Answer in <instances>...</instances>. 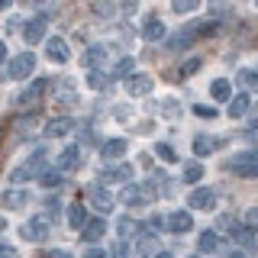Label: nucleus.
Wrapping results in <instances>:
<instances>
[{
    "label": "nucleus",
    "mask_w": 258,
    "mask_h": 258,
    "mask_svg": "<svg viewBox=\"0 0 258 258\" xmlns=\"http://www.w3.org/2000/svg\"><path fill=\"white\" fill-rule=\"evenodd\" d=\"M248 107H252V100H248V94H236V97L229 100V116H232V119L245 116V113H248Z\"/></svg>",
    "instance_id": "21"
},
{
    "label": "nucleus",
    "mask_w": 258,
    "mask_h": 258,
    "mask_svg": "<svg viewBox=\"0 0 258 258\" xmlns=\"http://www.w3.org/2000/svg\"><path fill=\"white\" fill-rule=\"evenodd\" d=\"M103 58H107V45H91L84 52V64H87V68H97Z\"/></svg>",
    "instance_id": "24"
},
{
    "label": "nucleus",
    "mask_w": 258,
    "mask_h": 258,
    "mask_svg": "<svg viewBox=\"0 0 258 258\" xmlns=\"http://www.w3.org/2000/svg\"><path fill=\"white\" fill-rule=\"evenodd\" d=\"M68 223L75 226V229H81V232H84V226L91 223V220H87V210L81 207V204H75V207H71V213H68Z\"/></svg>",
    "instance_id": "26"
},
{
    "label": "nucleus",
    "mask_w": 258,
    "mask_h": 258,
    "mask_svg": "<svg viewBox=\"0 0 258 258\" xmlns=\"http://www.w3.org/2000/svg\"><path fill=\"white\" fill-rule=\"evenodd\" d=\"M48 232H52V223H48V216H32V220L23 223V229H20V236L26 239V242H45L48 239Z\"/></svg>",
    "instance_id": "2"
},
{
    "label": "nucleus",
    "mask_w": 258,
    "mask_h": 258,
    "mask_svg": "<svg viewBox=\"0 0 258 258\" xmlns=\"http://www.w3.org/2000/svg\"><path fill=\"white\" fill-rule=\"evenodd\" d=\"M81 258H110V255L103 252V248H87V252L81 255Z\"/></svg>",
    "instance_id": "44"
},
{
    "label": "nucleus",
    "mask_w": 258,
    "mask_h": 258,
    "mask_svg": "<svg viewBox=\"0 0 258 258\" xmlns=\"http://www.w3.org/2000/svg\"><path fill=\"white\" fill-rule=\"evenodd\" d=\"M194 71H200V58H190V61H184V64H181V78L194 75Z\"/></svg>",
    "instance_id": "38"
},
{
    "label": "nucleus",
    "mask_w": 258,
    "mask_h": 258,
    "mask_svg": "<svg viewBox=\"0 0 258 258\" xmlns=\"http://www.w3.org/2000/svg\"><path fill=\"white\" fill-rule=\"evenodd\" d=\"M55 94H58V100H61V103H78V87L71 84L68 78H64L61 84H58V91H55Z\"/></svg>",
    "instance_id": "25"
},
{
    "label": "nucleus",
    "mask_w": 258,
    "mask_h": 258,
    "mask_svg": "<svg viewBox=\"0 0 258 258\" xmlns=\"http://www.w3.org/2000/svg\"><path fill=\"white\" fill-rule=\"evenodd\" d=\"M133 229H136V223L129 220V216H123V220H119V232H123V236H133Z\"/></svg>",
    "instance_id": "41"
},
{
    "label": "nucleus",
    "mask_w": 258,
    "mask_h": 258,
    "mask_svg": "<svg viewBox=\"0 0 258 258\" xmlns=\"http://www.w3.org/2000/svg\"><path fill=\"white\" fill-rule=\"evenodd\" d=\"M45 55H48L55 64H64V61L71 58V55H68V42H64L61 36H52V39L45 42Z\"/></svg>",
    "instance_id": "8"
},
{
    "label": "nucleus",
    "mask_w": 258,
    "mask_h": 258,
    "mask_svg": "<svg viewBox=\"0 0 258 258\" xmlns=\"http://www.w3.org/2000/svg\"><path fill=\"white\" fill-rule=\"evenodd\" d=\"M232 236H236L245 248H252V245H255V236H252V229H248V226H236V229H232Z\"/></svg>",
    "instance_id": "31"
},
{
    "label": "nucleus",
    "mask_w": 258,
    "mask_h": 258,
    "mask_svg": "<svg viewBox=\"0 0 258 258\" xmlns=\"http://www.w3.org/2000/svg\"><path fill=\"white\" fill-rule=\"evenodd\" d=\"M42 36H45V20H42V16H36V20H29L26 26H23V39H26V45H36Z\"/></svg>",
    "instance_id": "14"
},
{
    "label": "nucleus",
    "mask_w": 258,
    "mask_h": 258,
    "mask_svg": "<svg viewBox=\"0 0 258 258\" xmlns=\"http://www.w3.org/2000/svg\"><path fill=\"white\" fill-rule=\"evenodd\" d=\"M0 258H20V252H16L13 245H7V242H4V245H0Z\"/></svg>",
    "instance_id": "42"
},
{
    "label": "nucleus",
    "mask_w": 258,
    "mask_h": 258,
    "mask_svg": "<svg viewBox=\"0 0 258 258\" xmlns=\"http://www.w3.org/2000/svg\"><path fill=\"white\" fill-rule=\"evenodd\" d=\"M100 181H133V165H116V168H103Z\"/></svg>",
    "instance_id": "18"
},
{
    "label": "nucleus",
    "mask_w": 258,
    "mask_h": 258,
    "mask_svg": "<svg viewBox=\"0 0 258 258\" xmlns=\"http://www.w3.org/2000/svg\"><path fill=\"white\" fill-rule=\"evenodd\" d=\"M45 210L52 213V220H55V216L61 213V200H58V197H48V200H45Z\"/></svg>",
    "instance_id": "39"
},
{
    "label": "nucleus",
    "mask_w": 258,
    "mask_h": 258,
    "mask_svg": "<svg viewBox=\"0 0 258 258\" xmlns=\"http://www.w3.org/2000/svg\"><path fill=\"white\" fill-rule=\"evenodd\" d=\"M197 0H174V4H171V10L177 13V16H184V13H194V10H197Z\"/></svg>",
    "instance_id": "32"
},
{
    "label": "nucleus",
    "mask_w": 258,
    "mask_h": 258,
    "mask_svg": "<svg viewBox=\"0 0 258 258\" xmlns=\"http://www.w3.org/2000/svg\"><path fill=\"white\" fill-rule=\"evenodd\" d=\"M71 129H75V119H71V116H55V119H48V123H45V133L48 136H68Z\"/></svg>",
    "instance_id": "17"
},
{
    "label": "nucleus",
    "mask_w": 258,
    "mask_h": 258,
    "mask_svg": "<svg viewBox=\"0 0 258 258\" xmlns=\"http://www.w3.org/2000/svg\"><path fill=\"white\" fill-rule=\"evenodd\" d=\"M155 258H171V255H168V252H158V255H155Z\"/></svg>",
    "instance_id": "51"
},
{
    "label": "nucleus",
    "mask_w": 258,
    "mask_h": 258,
    "mask_svg": "<svg viewBox=\"0 0 258 258\" xmlns=\"http://www.w3.org/2000/svg\"><path fill=\"white\" fill-rule=\"evenodd\" d=\"M87 84H91V87H94V91H100V87H103V84H107V78H103V75H100V71H94V75H91V81H87Z\"/></svg>",
    "instance_id": "40"
},
{
    "label": "nucleus",
    "mask_w": 258,
    "mask_h": 258,
    "mask_svg": "<svg viewBox=\"0 0 258 258\" xmlns=\"http://www.w3.org/2000/svg\"><path fill=\"white\" fill-rule=\"evenodd\" d=\"M0 204L7 210H23V207H29V190H4Z\"/></svg>",
    "instance_id": "12"
},
{
    "label": "nucleus",
    "mask_w": 258,
    "mask_h": 258,
    "mask_svg": "<svg viewBox=\"0 0 258 258\" xmlns=\"http://www.w3.org/2000/svg\"><path fill=\"white\" fill-rule=\"evenodd\" d=\"M194 113H197V116H207V119H213V116H216V110H213V107H194Z\"/></svg>",
    "instance_id": "43"
},
{
    "label": "nucleus",
    "mask_w": 258,
    "mask_h": 258,
    "mask_svg": "<svg viewBox=\"0 0 258 258\" xmlns=\"http://www.w3.org/2000/svg\"><path fill=\"white\" fill-rule=\"evenodd\" d=\"M81 161H84V158H81V149H78V145H68V149L58 155V171H78Z\"/></svg>",
    "instance_id": "11"
},
{
    "label": "nucleus",
    "mask_w": 258,
    "mask_h": 258,
    "mask_svg": "<svg viewBox=\"0 0 258 258\" xmlns=\"http://www.w3.org/2000/svg\"><path fill=\"white\" fill-rule=\"evenodd\" d=\"M0 10H7V0H0Z\"/></svg>",
    "instance_id": "52"
},
{
    "label": "nucleus",
    "mask_w": 258,
    "mask_h": 258,
    "mask_svg": "<svg viewBox=\"0 0 258 258\" xmlns=\"http://www.w3.org/2000/svg\"><path fill=\"white\" fill-rule=\"evenodd\" d=\"M255 7H258V4H255Z\"/></svg>",
    "instance_id": "53"
},
{
    "label": "nucleus",
    "mask_w": 258,
    "mask_h": 258,
    "mask_svg": "<svg viewBox=\"0 0 258 258\" xmlns=\"http://www.w3.org/2000/svg\"><path fill=\"white\" fill-rule=\"evenodd\" d=\"M197 245H200V252H204V255H210V252H216V248H220V239H216V232H204V236H200L197 239Z\"/></svg>",
    "instance_id": "28"
},
{
    "label": "nucleus",
    "mask_w": 258,
    "mask_h": 258,
    "mask_svg": "<svg viewBox=\"0 0 258 258\" xmlns=\"http://www.w3.org/2000/svg\"><path fill=\"white\" fill-rule=\"evenodd\" d=\"M32 71H36V55H32V52H20V55H13L10 64H7V78H13V81L29 78Z\"/></svg>",
    "instance_id": "3"
},
{
    "label": "nucleus",
    "mask_w": 258,
    "mask_h": 258,
    "mask_svg": "<svg viewBox=\"0 0 258 258\" xmlns=\"http://www.w3.org/2000/svg\"><path fill=\"white\" fill-rule=\"evenodd\" d=\"M113 10H116V7L107 4V0H103V4L97 0V4H94V13H97V16H113Z\"/></svg>",
    "instance_id": "37"
},
{
    "label": "nucleus",
    "mask_w": 258,
    "mask_h": 258,
    "mask_svg": "<svg viewBox=\"0 0 258 258\" xmlns=\"http://www.w3.org/2000/svg\"><path fill=\"white\" fill-rule=\"evenodd\" d=\"M142 39H145V42H158V39H165V23H161L155 13L145 16V23H142Z\"/></svg>",
    "instance_id": "9"
},
{
    "label": "nucleus",
    "mask_w": 258,
    "mask_h": 258,
    "mask_svg": "<svg viewBox=\"0 0 258 258\" xmlns=\"http://www.w3.org/2000/svg\"><path fill=\"white\" fill-rule=\"evenodd\" d=\"M229 258H245V252H232V255H229Z\"/></svg>",
    "instance_id": "49"
},
{
    "label": "nucleus",
    "mask_w": 258,
    "mask_h": 258,
    "mask_svg": "<svg viewBox=\"0 0 258 258\" xmlns=\"http://www.w3.org/2000/svg\"><path fill=\"white\" fill-rule=\"evenodd\" d=\"M226 171L236 177H258V152H242L226 161Z\"/></svg>",
    "instance_id": "1"
},
{
    "label": "nucleus",
    "mask_w": 258,
    "mask_h": 258,
    "mask_svg": "<svg viewBox=\"0 0 258 258\" xmlns=\"http://www.w3.org/2000/svg\"><path fill=\"white\" fill-rule=\"evenodd\" d=\"M245 220H248V226H258V210H248Z\"/></svg>",
    "instance_id": "46"
},
{
    "label": "nucleus",
    "mask_w": 258,
    "mask_h": 258,
    "mask_svg": "<svg viewBox=\"0 0 258 258\" xmlns=\"http://www.w3.org/2000/svg\"><path fill=\"white\" fill-rule=\"evenodd\" d=\"M239 84L245 87V91H258V71L255 68H242L239 71Z\"/></svg>",
    "instance_id": "29"
},
{
    "label": "nucleus",
    "mask_w": 258,
    "mask_h": 258,
    "mask_svg": "<svg viewBox=\"0 0 258 258\" xmlns=\"http://www.w3.org/2000/svg\"><path fill=\"white\" fill-rule=\"evenodd\" d=\"M187 207H197V210H213L216 207V194L210 190V187H197L187 197Z\"/></svg>",
    "instance_id": "10"
},
{
    "label": "nucleus",
    "mask_w": 258,
    "mask_h": 258,
    "mask_svg": "<svg viewBox=\"0 0 258 258\" xmlns=\"http://www.w3.org/2000/svg\"><path fill=\"white\" fill-rule=\"evenodd\" d=\"M245 139H252V142H258V123L252 126V129H248V133H245Z\"/></svg>",
    "instance_id": "47"
},
{
    "label": "nucleus",
    "mask_w": 258,
    "mask_h": 258,
    "mask_svg": "<svg viewBox=\"0 0 258 258\" xmlns=\"http://www.w3.org/2000/svg\"><path fill=\"white\" fill-rule=\"evenodd\" d=\"M168 232H174V236H184V232L194 229V216L187 213V210H174V213H168Z\"/></svg>",
    "instance_id": "5"
},
{
    "label": "nucleus",
    "mask_w": 258,
    "mask_h": 258,
    "mask_svg": "<svg viewBox=\"0 0 258 258\" xmlns=\"http://www.w3.org/2000/svg\"><path fill=\"white\" fill-rule=\"evenodd\" d=\"M103 232H107V223H103V220H91V223L84 226L81 236H84L87 242H97V239H103Z\"/></svg>",
    "instance_id": "23"
},
{
    "label": "nucleus",
    "mask_w": 258,
    "mask_h": 258,
    "mask_svg": "<svg viewBox=\"0 0 258 258\" xmlns=\"http://www.w3.org/2000/svg\"><path fill=\"white\" fill-rule=\"evenodd\" d=\"M87 200H91V204L100 210V213H110V210H113V197L100 187V184H94V187L87 190Z\"/></svg>",
    "instance_id": "13"
},
{
    "label": "nucleus",
    "mask_w": 258,
    "mask_h": 258,
    "mask_svg": "<svg viewBox=\"0 0 258 258\" xmlns=\"http://www.w3.org/2000/svg\"><path fill=\"white\" fill-rule=\"evenodd\" d=\"M181 177L187 184H194V181H200V177H204V165H200V161H190V165H184V171H181Z\"/></svg>",
    "instance_id": "30"
},
{
    "label": "nucleus",
    "mask_w": 258,
    "mask_h": 258,
    "mask_svg": "<svg viewBox=\"0 0 258 258\" xmlns=\"http://www.w3.org/2000/svg\"><path fill=\"white\" fill-rule=\"evenodd\" d=\"M145 197H149V194H145V187H136V184H126L123 194H119V200H123L126 207H142Z\"/></svg>",
    "instance_id": "15"
},
{
    "label": "nucleus",
    "mask_w": 258,
    "mask_h": 258,
    "mask_svg": "<svg viewBox=\"0 0 258 258\" xmlns=\"http://www.w3.org/2000/svg\"><path fill=\"white\" fill-rule=\"evenodd\" d=\"M42 184L45 187H61V171H42Z\"/></svg>",
    "instance_id": "34"
},
{
    "label": "nucleus",
    "mask_w": 258,
    "mask_h": 258,
    "mask_svg": "<svg viewBox=\"0 0 258 258\" xmlns=\"http://www.w3.org/2000/svg\"><path fill=\"white\" fill-rule=\"evenodd\" d=\"M45 258H75V255H71L68 248H52V252H48Z\"/></svg>",
    "instance_id": "45"
},
{
    "label": "nucleus",
    "mask_w": 258,
    "mask_h": 258,
    "mask_svg": "<svg viewBox=\"0 0 258 258\" xmlns=\"http://www.w3.org/2000/svg\"><path fill=\"white\" fill-rule=\"evenodd\" d=\"M155 155H158L161 161H177V152H174L168 142H158V145H155Z\"/></svg>",
    "instance_id": "33"
},
{
    "label": "nucleus",
    "mask_w": 258,
    "mask_h": 258,
    "mask_svg": "<svg viewBox=\"0 0 258 258\" xmlns=\"http://www.w3.org/2000/svg\"><path fill=\"white\" fill-rule=\"evenodd\" d=\"M152 87H155V78H149V75L126 78V94L129 97H145V94H152Z\"/></svg>",
    "instance_id": "6"
},
{
    "label": "nucleus",
    "mask_w": 258,
    "mask_h": 258,
    "mask_svg": "<svg viewBox=\"0 0 258 258\" xmlns=\"http://www.w3.org/2000/svg\"><path fill=\"white\" fill-rule=\"evenodd\" d=\"M161 116H177V100H171V97H168V100H161Z\"/></svg>",
    "instance_id": "35"
},
{
    "label": "nucleus",
    "mask_w": 258,
    "mask_h": 258,
    "mask_svg": "<svg viewBox=\"0 0 258 258\" xmlns=\"http://www.w3.org/2000/svg\"><path fill=\"white\" fill-rule=\"evenodd\" d=\"M45 87H48V81H45V78H36V81H32V84L26 87V91H23V97H20V103H23V107H26V103H36L39 97L45 94Z\"/></svg>",
    "instance_id": "16"
},
{
    "label": "nucleus",
    "mask_w": 258,
    "mask_h": 258,
    "mask_svg": "<svg viewBox=\"0 0 258 258\" xmlns=\"http://www.w3.org/2000/svg\"><path fill=\"white\" fill-rule=\"evenodd\" d=\"M110 258H129V245H126V239H119L116 245H113V252H110Z\"/></svg>",
    "instance_id": "36"
},
{
    "label": "nucleus",
    "mask_w": 258,
    "mask_h": 258,
    "mask_svg": "<svg viewBox=\"0 0 258 258\" xmlns=\"http://www.w3.org/2000/svg\"><path fill=\"white\" fill-rule=\"evenodd\" d=\"M216 149H220V139H213V136H197L194 139V155H210Z\"/></svg>",
    "instance_id": "22"
},
{
    "label": "nucleus",
    "mask_w": 258,
    "mask_h": 258,
    "mask_svg": "<svg viewBox=\"0 0 258 258\" xmlns=\"http://www.w3.org/2000/svg\"><path fill=\"white\" fill-rule=\"evenodd\" d=\"M4 61H7V45L0 42V64H4Z\"/></svg>",
    "instance_id": "48"
},
{
    "label": "nucleus",
    "mask_w": 258,
    "mask_h": 258,
    "mask_svg": "<svg viewBox=\"0 0 258 258\" xmlns=\"http://www.w3.org/2000/svg\"><path fill=\"white\" fill-rule=\"evenodd\" d=\"M126 152H129V142H126V139H110V142H103L100 155H103V158H123Z\"/></svg>",
    "instance_id": "19"
},
{
    "label": "nucleus",
    "mask_w": 258,
    "mask_h": 258,
    "mask_svg": "<svg viewBox=\"0 0 258 258\" xmlns=\"http://www.w3.org/2000/svg\"><path fill=\"white\" fill-rule=\"evenodd\" d=\"M7 229V220H4V216H0V232H4Z\"/></svg>",
    "instance_id": "50"
},
{
    "label": "nucleus",
    "mask_w": 258,
    "mask_h": 258,
    "mask_svg": "<svg viewBox=\"0 0 258 258\" xmlns=\"http://www.w3.org/2000/svg\"><path fill=\"white\" fill-rule=\"evenodd\" d=\"M42 168H45V152L39 149V152H32V155H29V161H23L20 168H13L10 181H32Z\"/></svg>",
    "instance_id": "4"
},
{
    "label": "nucleus",
    "mask_w": 258,
    "mask_h": 258,
    "mask_svg": "<svg viewBox=\"0 0 258 258\" xmlns=\"http://www.w3.org/2000/svg\"><path fill=\"white\" fill-rule=\"evenodd\" d=\"M133 68H136V58L126 55V58H119L116 64H113V78H133Z\"/></svg>",
    "instance_id": "27"
},
{
    "label": "nucleus",
    "mask_w": 258,
    "mask_h": 258,
    "mask_svg": "<svg viewBox=\"0 0 258 258\" xmlns=\"http://www.w3.org/2000/svg\"><path fill=\"white\" fill-rule=\"evenodd\" d=\"M210 94H213V100L226 103V100H232V84H229L226 78H216L213 84H210Z\"/></svg>",
    "instance_id": "20"
},
{
    "label": "nucleus",
    "mask_w": 258,
    "mask_h": 258,
    "mask_svg": "<svg viewBox=\"0 0 258 258\" xmlns=\"http://www.w3.org/2000/svg\"><path fill=\"white\" fill-rule=\"evenodd\" d=\"M197 26H184L181 32H174V36L171 39H168V52H177V48H187V45H194V42H197Z\"/></svg>",
    "instance_id": "7"
}]
</instances>
